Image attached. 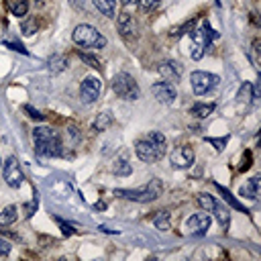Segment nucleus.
Wrapping results in <instances>:
<instances>
[{"label":"nucleus","instance_id":"obj_34","mask_svg":"<svg viewBox=\"0 0 261 261\" xmlns=\"http://www.w3.org/2000/svg\"><path fill=\"white\" fill-rule=\"evenodd\" d=\"M57 224H59V228H61V232H63L65 237H69V234H73V228H71V224H67V222H63V220H59V218H57Z\"/></svg>","mask_w":261,"mask_h":261},{"label":"nucleus","instance_id":"obj_1","mask_svg":"<svg viewBox=\"0 0 261 261\" xmlns=\"http://www.w3.org/2000/svg\"><path fill=\"white\" fill-rule=\"evenodd\" d=\"M165 137L163 133L159 130H151L147 135H143L141 139H137L135 143V153L141 161L145 163H153V161H159L163 155H165Z\"/></svg>","mask_w":261,"mask_h":261},{"label":"nucleus","instance_id":"obj_29","mask_svg":"<svg viewBox=\"0 0 261 261\" xmlns=\"http://www.w3.org/2000/svg\"><path fill=\"white\" fill-rule=\"evenodd\" d=\"M137 2H139L141 12H153L161 4V0H137Z\"/></svg>","mask_w":261,"mask_h":261},{"label":"nucleus","instance_id":"obj_5","mask_svg":"<svg viewBox=\"0 0 261 261\" xmlns=\"http://www.w3.org/2000/svg\"><path fill=\"white\" fill-rule=\"evenodd\" d=\"M216 31L210 29V24L204 20L198 29H192V41H194V47H192V59H202L204 51L210 47V43L216 39Z\"/></svg>","mask_w":261,"mask_h":261},{"label":"nucleus","instance_id":"obj_3","mask_svg":"<svg viewBox=\"0 0 261 261\" xmlns=\"http://www.w3.org/2000/svg\"><path fill=\"white\" fill-rule=\"evenodd\" d=\"M71 39L75 45L80 47H86V49H102L106 47V37L94 29L92 24H77L71 33Z\"/></svg>","mask_w":261,"mask_h":261},{"label":"nucleus","instance_id":"obj_23","mask_svg":"<svg viewBox=\"0 0 261 261\" xmlns=\"http://www.w3.org/2000/svg\"><path fill=\"white\" fill-rule=\"evenodd\" d=\"M237 98H239V102H253V98H255V92H253V86L249 84V82H245L241 88H239V94H237Z\"/></svg>","mask_w":261,"mask_h":261},{"label":"nucleus","instance_id":"obj_15","mask_svg":"<svg viewBox=\"0 0 261 261\" xmlns=\"http://www.w3.org/2000/svg\"><path fill=\"white\" fill-rule=\"evenodd\" d=\"M157 71L163 75V80H165V82H175V80H179V77H181V63L167 59V61H161V63H159Z\"/></svg>","mask_w":261,"mask_h":261},{"label":"nucleus","instance_id":"obj_13","mask_svg":"<svg viewBox=\"0 0 261 261\" xmlns=\"http://www.w3.org/2000/svg\"><path fill=\"white\" fill-rule=\"evenodd\" d=\"M151 94H153V98H155L157 102H161V104H171V102L175 100V96H177L175 88H173L169 82H165V80L153 84V86H151Z\"/></svg>","mask_w":261,"mask_h":261},{"label":"nucleus","instance_id":"obj_9","mask_svg":"<svg viewBox=\"0 0 261 261\" xmlns=\"http://www.w3.org/2000/svg\"><path fill=\"white\" fill-rule=\"evenodd\" d=\"M2 177L4 181L10 186V188H20L22 186V171H20V165H18V159L14 155H10L4 163H2Z\"/></svg>","mask_w":261,"mask_h":261},{"label":"nucleus","instance_id":"obj_24","mask_svg":"<svg viewBox=\"0 0 261 261\" xmlns=\"http://www.w3.org/2000/svg\"><path fill=\"white\" fill-rule=\"evenodd\" d=\"M8 6H10V12L14 16H24L27 10H29V2L27 0H8Z\"/></svg>","mask_w":261,"mask_h":261},{"label":"nucleus","instance_id":"obj_31","mask_svg":"<svg viewBox=\"0 0 261 261\" xmlns=\"http://www.w3.org/2000/svg\"><path fill=\"white\" fill-rule=\"evenodd\" d=\"M226 141H228V137H220V139H214V137H206V143L214 145V147H216V151H222V149H224V145H226Z\"/></svg>","mask_w":261,"mask_h":261},{"label":"nucleus","instance_id":"obj_18","mask_svg":"<svg viewBox=\"0 0 261 261\" xmlns=\"http://www.w3.org/2000/svg\"><path fill=\"white\" fill-rule=\"evenodd\" d=\"M153 224L157 230H167L171 226V216L167 210H159L155 216H153Z\"/></svg>","mask_w":261,"mask_h":261},{"label":"nucleus","instance_id":"obj_28","mask_svg":"<svg viewBox=\"0 0 261 261\" xmlns=\"http://www.w3.org/2000/svg\"><path fill=\"white\" fill-rule=\"evenodd\" d=\"M80 59H82L84 63H88L90 67H94V69H102V61H100L98 57L90 55V53H84V51H80Z\"/></svg>","mask_w":261,"mask_h":261},{"label":"nucleus","instance_id":"obj_21","mask_svg":"<svg viewBox=\"0 0 261 261\" xmlns=\"http://www.w3.org/2000/svg\"><path fill=\"white\" fill-rule=\"evenodd\" d=\"M110 124H112L110 112H100V114L96 116V120H94V130H96V133H102V130H106Z\"/></svg>","mask_w":261,"mask_h":261},{"label":"nucleus","instance_id":"obj_17","mask_svg":"<svg viewBox=\"0 0 261 261\" xmlns=\"http://www.w3.org/2000/svg\"><path fill=\"white\" fill-rule=\"evenodd\" d=\"M94 6L108 18H114L116 16V0H92Z\"/></svg>","mask_w":261,"mask_h":261},{"label":"nucleus","instance_id":"obj_12","mask_svg":"<svg viewBox=\"0 0 261 261\" xmlns=\"http://www.w3.org/2000/svg\"><path fill=\"white\" fill-rule=\"evenodd\" d=\"M169 161H171L173 167L186 169V167H190V165L194 163V149H192L190 145H179V147H175V149L171 151Z\"/></svg>","mask_w":261,"mask_h":261},{"label":"nucleus","instance_id":"obj_25","mask_svg":"<svg viewBox=\"0 0 261 261\" xmlns=\"http://www.w3.org/2000/svg\"><path fill=\"white\" fill-rule=\"evenodd\" d=\"M212 112H214V104H202V102H198V104H194V108H192V114L198 116V118H206V116H210Z\"/></svg>","mask_w":261,"mask_h":261},{"label":"nucleus","instance_id":"obj_7","mask_svg":"<svg viewBox=\"0 0 261 261\" xmlns=\"http://www.w3.org/2000/svg\"><path fill=\"white\" fill-rule=\"evenodd\" d=\"M198 204L206 210V212H212L214 214V218L218 220V224L226 230L228 228V222H230V212L214 198V196H210V194H198Z\"/></svg>","mask_w":261,"mask_h":261},{"label":"nucleus","instance_id":"obj_26","mask_svg":"<svg viewBox=\"0 0 261 261\" xmlns=\"http://www.w3.org/2000/svg\"><path fill=\"white\" fill-rule=\"evenodd\" d=\"M20 31H22V35H35V33L39 31V20H37L35 16L24 18L22 24H20Z\"/></svg>","mask_w":261,"mask_h":261},{"label":"nucleus","instance_id":"obj_16","mask_svg":"<svg viewBox=\"0 0 261 261\" xmlns=\"http://www.w3.org/2000/svg\"><path fill=\"white\" fill-rule=\"evenodd\" d=\"M241 196L249 200H257L259 196V177H251L241 186Z\"/></svg>","mask_w":261,"mask_h":261},{"label":"nucleus","instance_id":"obj_11","mask_svg":"<svg viewBox=\"0 0 261 261\" xmlns=\"http://www.w3.org/2000/svg\"><path fill=\"white\" fill-rule=\"evenodd\" d=\"M116 29H118V33H120L122 39H126V41L137 39L139 27H137V20H135L133 14H128V12L118 14V16H116Z\"/></svg>","mask_w":261,"mask_h":261},{"label":"nucleus","instance_id":"obj_37","mask_svg":"<svg viewBox=\"0 0 261 261\" xmlns=\"http://www.w3.org/2000/svg\"><path fill=\"white\" fill-rule=\"evenodd\" d=\"M124 6H128V4H133V2H137V0H120Z\"/></svg>","mask_w":261,"mask_h":261},{"label":"nucleus","instance_id":"obj_32","mask_svg":"<svg viewBox=\"0 0 261 261\" xmlns=\"http://www.w3.org/2000/svg\"><path fill=\"white\" fill-rule=\"evenodd\" d=\"M192 24H194V22L190 20V22L181 24L179 29H171V37H181V35H184V31H190V29H192Z\"/></svg>","mask_w":261,"mask_h":261},{"label":"nucleus","instance_id":"obj_30","mask_svg":"<svg viewBox=\"0 0 261 261\" xmlns=\"http://www.w3.org/2000/svg\"><path fill=\"white\" fill-rule=\"evenodd\" d=\"M22 110H24V112H27V116H29V118H33V120H43V118H45L37 108L29 106V104H24V106H22Z\"/></svg>","mask_w":261,"mask_h":261},{"label":"nucleus","instance_id":"obj_38","mask_svg":"<svg viewBox=\"0 0 261 261\" xmlns=\"http://www.w3.org/2000/svg\"><path fill=\"white\" fill-rule=\"evenodd\" d=\"M0 165H2V159H0Z\"/></svg>","mask_w":261,"mask_h":261},{"label":"nucleus","instance_id":"obj_33","mask_svg":"<svg viewBox=\"0 0 261 261\" xmlns=\"http://www.w3.org/2000/svg\"><path fill=\"white\" fill-rule=\"evenodd\" d=\"M10 249H12V245H10L6 239L0 237V257H6V255L10 253Z\"/></svg>","mask_w":261,"mask_h":261},{"label":"nucleus","instance_id":"obj_6","mask_svg":"<svg viewBox=\"0 0 261 261\" xmlns=\"http://www.w3.org/2000/svg\"><path fill=\"white\" fill-rule=\"evenodd\" d=\"M112 90L122 100H137L141 96L139 84L135 82V77L130 73H124V71H120L112 77Z\"/></svg>","mask_w":261,"mask_h":261},{"label":"nucleus","instance_id":"obj_8","mask_svg":"<svg viewBox=\"0 0 261 261\" xmlns=\"http://www.w3.org/2000/svg\"><path fill=\"white\" fill-rule=\"evenodd\" d=\"M190 82H192L194 94H196V96H204V94H208L210 90H214V88L218 86L220 77H218V75H212V73H208V71H192Z\"/></svg>","mask_w":261,"mask_h":261},{"label":"nucleus","instance_id":"obj_20","mask_svg":"<svg viewBox=\"0 0 261 261\" xmlns=\"http://www.w3.org/2000/svg\"><path fill=\"white\" fill-rule=\"evenodd\" d=\"M67 67V59L63 57V55H51L49 57V71H53V73H59V71H63Z\"/></svg>","mask_w":261,"mask_h":261},{"label":"nucleus","instance_id":"obj_27","mask_svg":"<svg viewBox=\"0 0 261 261\" xmlns=\"http://www.w3.org/2000/svg\"><path fill=\"white\" fill-rule=\"evenodd\" d=\"M112 171H114V175H130V171H133V167H130V163L124 159V157H120L116 163H114V167H112Z\"/></svg>","mask_w":261,"mask_h":261},{"label":"nucleus","instance_id":"obj_4","mask_svg":"<svg viewBox=\"0 0 261 261\" xmlns=\"http://www.w3.org/2000/svg\"><path fill=\"white\" fill-rule=\"evenodd\" d=\"M159 194H161L159 179H151L147 186L137 188V190H114V196L124 198V200H133V202H153L159 198Z\"/></svg>","mask_w":261,"mask_h":261},{"label":"nucleus","instance_id":"obj_22","mask_svg":"<svg viewBox=\"0 0 261 261\" xmlns=\"http://www.w3.org/2000/svg\"><path fill=\"white\" fill-rule=\"evenodd\" d=\"M216 190L222 194V198H224L232 208H237V210H241V212H249V210H247V208H245V206H243V204H241V202H239V200H237V198H234L226 188H222V186H218V184H216Z\"/></svg>","mask_w":261,"mask_h":261},{"label":"nucleus","instance_id":"obj_10","mask_svg":"<svg viewBox=\"0 0 261 261\" xmlns=\"http://www.w3.org/2000/svg\"><path fill=\"white\" fill-rule=\"evenodd\" d=\"M100 92H102V82H100L96 75H88V77L82 82V86H80V98H82L84 104L96 102L98 96H100Z\"/></svg>","mask_w":261,"mask_h":261},{"label":"nucleus","instance_id":"obj_19","mask_svg":"<svg viewBox=\"0 0 261 261\" xmlns=\"http://www.w3.org/2000/svg\"><path fill=\"white\" fill-rule=\"evenodd\" d=\"M16 218H18V208L14 206V204H10V206H6L2 212H0V224L2 226H6V224H12V222H16Z\"/></svg>","mask_w":261,"mask_h":261},{"label":"nucleus","instance_id":"obj_35","mask_svg":"<svg viewBox=\"0 0 261 261\" xmlns=\"http://www.w3.org/2000/svg\"><path fill=\"white\" fill-rule=\"evenodd\" d=\"M4 45H6V47H10V49H14V51H20V53H24V55H27V49H24L20 43H10V41H4Z\"/></svg>","mask_w":261,"mask_h":261},{"label":"nucleus","instance_id":"obj_36","mask_svg":"<svg viewBox=\"0 0 261 261\" xmlns=\"http://www.w3.org/2000/svg\"><path fill=\"white\" fill-rule=\"evenodd\" d=\"M71 6L77 8V10H82V8L86 6V0H71Z\"/></svg>","mask_w":261,"mask_h":261},{"label":"nucleus","instance_id":"obj_2","mask_svg":"<svg viewBox=\"0 0 261 261\" xmlns=\"http://www.w3.org/2000/svg\"><path fill=\"white\" fill-rule=\"evenodd\" d=\"M33 143H35L37 155H41V157H61L63 155L61 137L57 130H53L49 126H37L33 130Z\"/></svg>","mask_w":261,"mask_h":261},{"label":"nucleus","instance_id":"obj_14","mask_svg":"<svg viewBox=\"0 0 261 261\" xmlns=\"http://www.w3.org/2000/svg\"><path fill=\"white\" fill-rule=\"evenodd\" d=\"M210 222H212V218H210L208 212H196V214H192L188 218L186 226H188V230L192 234H198L200 237V234H206V230L210 228Z\"/></svg>","mask_w":261,"mask_h":261}]
</instances>
